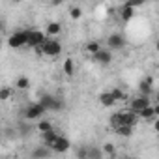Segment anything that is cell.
<instances>
[{
  "label": "cell",
  "mask_w": 159,
  "mask_h": 159,
  "mask_svg": "<svg viewBox=\"0 0 159 159\" xmlns=\"http://www.w3.org/2000/svg\"><path fill=\"white\" fill-rule=\"evenodd\" d=\"M41 51H43V54H47V56H51V58H56V56L62 52V43H60L58 39L47 36L45 41L41 43Z\"/></svg>",
  "instance_id": "cell-1"
},
{
  "label": "cell",
  "mask_w": 159,
  "mask_h": 159,
  "mask_svg": "<svg viewBox=\"0 0 159 159\" xmlns=\"http://www.w3.org/2000/svg\"><path fill=\"white\" fill-rule=\"evenodd\" d=\"M39 103L43 105V109H45L47 112H58V111L64 109V101L58 99V98H54V96H49V94L41 96V98H39Z\"/></svg>",
  "instance_id": "cell-2"
},
{
  "label": "cell",
  "mask_w": 159,
  "mask_h": 159,
  "mask_svg": "<svg viewBox=\"0 0 159 159\" xmlns=\"http://www.w3.org/2000/svg\"><path fill=\"white\" fill-rule=\"evenodd\" d=\"M28 32H30V30H19V32L11 34L10 39H8V45H10L11 49H21V47H25V45H26V39H28Z\"/></svg>",
  "instance_id": "cell-3"
},
{
  "label": "cell",
  "mask_w": 159,
  "mask_h": 159,
  "mask_svg": "<svg viewBox=\"0 0 159 159\" xmlns=\"http://www.w3.org/2000/svg\"><path fill=\"white\" fill-rule=\"evenodd\" d=\"M45 112H47V111H45L43 105L38 101V103H32V105L26 107V111H25V118H28V120H39Z\"/></svg>",
  "instance_id": "cell-4"
},
{
  "label": "cell",
  "mask_w": 159,
  "mask_h": 159,
  "mask_svg": "<svg viewBox=\"0 0 159 159\" xmlns=\"http://www.w3.org/2000/svg\"><path fill=\"white\" fill-rule=\"evenodd\" d=\"M69 139L67 137H64V135H58L56 137V140L51 144V150L52 152H56V153H66L67 150H69Z\"/></svg>",
  "instance_id": "cell-5"
},
{
  "label": "cell",
  "mask_w": 159,
  "mask_h": 159,
  "mask_svg": "<svg viewBox=\"0 0 159 159\" xmlns=\"http://www.w3.org/2000/svg\"><path fill=\"white\" fill-rule=\"evenodd\" d=\"M118 118H120V124H125V125H131V127H135V124L139 122L137 112H133L131 109H127V111H120V112H118Z\"/></svg>",
  "instance_id": "cell-6"
},
{
  "label": "cell",
  "mask_w": 159,
  "mask_h": 159,
  "mask_svg": "<svg viewBox=\"0 0 159 159\" xmlns=\"http://www.w3.org/2000/svg\"><path fill=\"white\" fill-rule=\"evenodd\" d=\"M45 32H41V30H30L28 32V39H26V45L28 47H36V45H41L43 41H45Z\"/></svg>",
  "instance_id": "cell-7"
},
{
  "label": "cell",
  "mask_w": 159,
  "mask_h": 159,
  "mask_svg": "<svg viewBox=\"0 0 159 159\" xmlns=\"http://www.w3.org/2000/svg\"><path fill=\"white\" fill-rule=\"evenodd\" d=\"M107 45H109L111 51H120V49L125 47V39H124L122 34H111L107 38Z\"/></svg>",
  "instance_id": "cell-8"
},
{
  "label": "cell",
  "mask_w": 159,
  "mask_h": 159,
  "mask_svg": "<svg viewBox=\"0 0 159 159\" xmlns=\"http://www.w3.org/2000/svg\"><path fill=\"white\" fill-rule=\"evenodd\" d=\"M148 105H152V99H150V96H139V98L131 99V103H129V109H131L133 112H139L140 109H144V107H148Z\"/></svg>",
  "instance_id": "cell-9"
},
{
  "label": "cell",
  "mask_w": 159,
  "mask_h": 159,
  "mask_svg": "<svg viewBox=\"0 0 159 159\" xmlns=\"http://www.w3.org/2000/svg\"><path fill=\"white\" fill-rule=\"evenodd\" d=\"M94 58H96V62H99L101 66H107V64L112 62V52H111V49H109V51H107V49H99L98 52H94Z\"/></svg>",
  "instance_id": "cell-10"
},
{
  "label": "cell",
  "mask_w": 159,
  "mask_h": 159,
  "mask_svg": "<svg viewBox=\"0 0 159 159\" xmlns=\"http://www.w3.org/2000/svg\"><path fill=\"white\" fill-rule=\"evenodd\" d=\"M157 112H159V109H157V107L148 105V107L140 109V111L137 112V116H139V118H144V120H153V118L157 116Z\"/></svg>",
  "instance_id": "cell-11"
},
{
  "label": "cell",
  "mask_w": 159,
  "mask_h": 159,
  "mask_svg": "<svg viewBox=\"0 0 159 159\" xmlns=\"http://www.w3.org/2000/svg\"><path fill=\"white\" fill-rule=\"evenodd\" d=\"M52 153H54V152H52L47 144H39L38 148H34V150L30 152V155H32V157H51Z\"/></svg>",
  "instance_id": "cell-12"
},
{
  "label": "cell",
  "mask_w": 159,
  "mask_h": 159,
  "mask_svg": "<svg viewBox=\"0 0 159 159\" xmlns=\"http://www.w3.org/2000/svg\"><path fill=\"white\" fill-rule=\"evenodd\" d=\"M139 90H140L142 96H152V92H153V77H146L139 84Z\"/></svg>",
  "instance_id": "cell-13"
},
{
  "label": "cell",
  "mask_w": 159,
  "mask_h": 159,
  "mask_svg": "<svg viewBox=\"0 0 159 159\" xmlns=\"http://www.w3.org/2000/svg\"><path fill=\"white\" fill-rule=\"evenodd\" d=\"M60 32H62V25L56 23V21H52V23L47 25V32H45V36H49V38H56Z\"/></svg>",
  "instance_id": "cell-14"
},
{
  "label": "cell",
  "mask_w": 159,
  "mask_h": 159,
  "mask_svg": "<svg viewBox=\"0 0 159 159\" xmlns=\"http://www.w3.org/2000/svg\"><path fill=\"white\" fill-rule=\"evenodd\" d=\"M60 133L52 127V129H49V131H45V133H41V137H43V144H47L49 148H51V144L56 140V137H58Z\"/></svg>",
  "instance_id": "cell-15"
},
{
  "label": "cell",
  "mask_w": 159,
  "mask_h": 159,
  "mask_svg": "<svg viewBox=\"0 0 159 159\" xmlns=\"http://www.w3.org/2000/svg\"><path fill=\"white\" fill-rule=\"evenodd\" d=\"M133 15H135V10H133V8H127V6H122V8H120V19H122L124 23H129V21L133 19Z\"/></svg>",
  "instance_id": "cell-16"
},
{
  "label": "cell",
  "mask_w": 159,
  "mask_h": 159,
  "mask_svg": "<svg viewBox=\"0 0 159 159\" xmlns=\"http://www.w3.org/2000/svg\"><path fill=\"white\" fill-rule=\"evenodd\" d=\"M114 131H116V135H120V137H131L133 135V127L131 125H125V124H120V125H116L114 127Z\"/></svg>",
  "instance_id": "cell-17"
},
{
  "label": "cell",
  "mask_w": 159,
  "mask_h": 159,
  "mask_svg": "<svg viewBox=\"0 0 159 159\" xmlns=\"http://www.w3.org/2000/svg\"><path fill=\"white\" fill-rule=\"evenodd\" d=\"M99 103L103 105V107H114V98L111 96V92H103V94H99Z\"/></svg>",
  "instance_id": "cell-18"
},
{
  "label": "cell",
  "mask_w": 159,
  "mask_h": 159,
  "mask_svg": "<svg viewBox=\"0 0 159 159\" xmlns=\"http://www.w3.org/2000/svg\"><path fill=\"white\" fill-rule=\"evenodd\" d=\"M64 73H66L67 77H71V75L75 73V62H73L71 58H66V60H64Z\"/></svg>",
  "instance_id": "cell-19"
},
{
  "label": "cell",
  "mask_w": 159,
  "mask_h": 159,
  "mask_svg": "<svg viewBox=\"0 0 159 159\" xmlns=\"http://www.w3.org/2000/svg\"><path fill=\"white\" fill-rule=\"evenodd\" d=\"M28 86H30V79L28 77H19L15 81V88L17 90H26Z\"/></svg>",
  "instance_id": "cell-20"
},
{
  "label": "cell",
  "mask_w": 159,
  "mask_h": 159,
  "mask_svg": "<svg viewBox=\"0 0 159 159\" xmlns=\"http://www.w3.org/2000/svg\"><path fill=\"white\" fill-rule=\"evenodd\" d=\"M36 129H39V133H45V131L52 129V124H51L49 120H39V122H38V127H36Z\"/></svg>",
  "instance_id": "cell-21"
},
{
  "label": "cell",
  "mask_w": 159,
  "mask_h": 159,
  "mask_svg": "<svg viewBox=\"0 0 159 159\" xmlns=\"http://www.w3.org/2000/svg\"><path fill=\"white\" fill-rule=\"evenodd\" d=\"M86 52H90V54H94V52H98L99 49H101V45H99V41H90V43H86Z\"/></svg>",
  "instance_id": "cell-22"
},
{
  "label": "cell",
  "mask_w": 159,
  "mask_h": 159,
  "mask_svg": "<svg viewBox=\"0 0 159 159\" xmlns=\"http://www.w3.org/2000/svg\"><path fill=\"white\" fill-rule=\"evenodd\" d=\"M111 96L114 98V101H124V99H125V94H124L120 88H112V90H111Z\"/></svg>",
  "instance_id": "cell-23"
},
{
  "label": "cell",
  "mask_w": 159,
  "mask_h": 159,
  "mask_svg": "<svg viewBox=\"0 0 159 159\" xmlns=\"http://www.w3.org/2000/svg\"><path fill=\"white\" fill-rule=\"evenodd\" d=\"M146 4V0H125V4L124 6H127V8H140V6H144Z\"/></svg>",
  "instance_id": "cell-24"
},
{
  "label": "cell",
  "mask_w": 159,
  "mask_h": 159,
  "mask_svg": "<svg viewBox=\"0 0 159 159\" xmlns=\"http://www.w3.org/2000/svg\"><path fill=\"white\" fill-rule=\"evenodd\" d=\"M69 17H71L73 21H79V19L83 17V10H81V8H71V10H69Z\"/></svg>",
  "instance_id": "cell-25"
},
{
  "label": "cell",
  "mask_w": 159,
  "mask_h": 159,
  "mask_svg": "<svg viewBox=\"0 0 159 159\" xmlns=\"http://www.w3.org/2000/svg\"><path fill=\"white\" fill-rule=\"evenodd\" d=\"M11 88H0V101H8L11 98Z\"/></svg>",
  "instance_id": "cell-26"
},
{
  "label": "cell",
  "mask_w": 159,
  "mask_h": 159,
  "mask_svg": "<svg viewBox=\"0 0 159 159\" xmlns=\"http://www.w3.org/2000/svg\"><path fill=\"white\" fill-rule=\"evenodd\" d=\"M86 157H90V159L101 157V150H98V148H88V152H86Z\"/></svg>",
  "instance_id": "cell-27"
},
{
  "label": "cell",
  "mask_w": 159,
  "mask_h": 159,
  "mask_svg": "<svg viewBox=\"0 0 159 159\" xmlns=\"http://www.w3.org/2000/svg\"><path fill=\"white\" fill-rule=\"evenodd\" d=\"M103 152H105L107 155H111V157L116 155V148H114L112 144H103Z\"/></svg>",
  "instance_id": "cell-28"
},
{
  "label": "cell",
  "mask_w": 159,
  "mask_h": 159,
  "mask_svg": "<svg viewBox=\"0 0 159 159\" xmlns=\"http://www.w3.org/2000/svg\"><path fill=\"white\" fill-rule=\"evenodd\" d=\"M109 124H111L112 127H116V125H120V118H118V112H114V114H111V118H109Z\"/></svg>",
  "instance_id": "cell-29"
},
{
  "label": "cell",
  "mask_w": 159,
  "mask_h": 159,
  "mask_svg": "<svg viewBox=\"0 0 159 159\" xmlns=\"http://www.w3.org/2000/svg\"><path fill=\"white\" fill-rule=\"evenodd\" d=\"M86 152H88V148H79L77 150V157H84L86 159Z\"/></svg>",
  "instance_id": "cell-30"
},
{
  "label": "cell",
  "mask_w": 159,
  "mask_h": 159,
  "mask_svg": "<svg viewBox=\"0 0 159 159\" xmlns=\"http://www.w3.org/2000/svg\"><path fill=\"white\" fill-rule=\"evenodd\" d=\"M51 2H52L54 6H58V4H62V2H64V0H51Z\"/></svg>",
  "instance_id": "cell-31"
},
{
  "label": "cell",
  "mask_w": 159,
  "mask_h": 159,
  "mask_svg": "<svg viewBox=\"0 0 159 159\" xmlns=\"http://www.w3.org/2000/svg\"><path fill=\"white\" fill-rule=\"evenodd\" d=\"M2 30H4V21L0 19V32H2Z\"/></svg>",
  "instance_id": "cell-32"
},
{
  "label": "cell",
  "mask_w": 159,
  "mask_h": 159,
  "mask_svg": "<svg viewBox=\"0 0 159 159\" xmlns=\"http://www.w3.org/2000/svg\"><path fill=\"white\" fill-rule=\"evenodd\" d=\"M10 2H15V4H17V2H21V0H10Z\"/></svg>",
  "instance_id": "cell-33"
},
{
  "label": "cell",
  "mask_w": 159,
  "mask_h": 159,
  "mask_svg": "<svg viewBox=\"0 0 159 159\" xmlns=\"http://www.w3.org/2000/svg\"><path fill=\"white\" fill-rule=\"evenodd\" d=\"M0 139H2V131H0Z\"/></svg>",
  "instance_id": "cell-34"
}]
</instances>
